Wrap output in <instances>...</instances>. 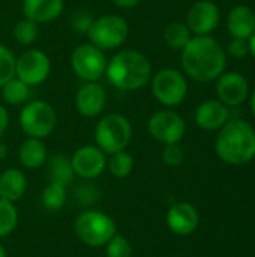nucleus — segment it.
Wrapping results in <instances>:
<instances>
[{
	"instance_id": "1",
	"label": "nucleus",
	"mask_w": 255,
	"mask_h": 257,
	"mask_svg": "<svg viewBox=\"0 0 255 257\" xmlns=\"http://www.w3.org/2000/svg\"><path fill=\"white\" fill-rule=\"evenodd\" d=\"M225 51L210 36H195L182 50L183 71L195 81L207 83L216 80L225 68Z\"/></svg>"
},
{
	"instance_id": "2",
	"label": "nucleus",
	"mask_w": 255,
	"mask_h": 257,
	"mask_svg": "<svg viewBox=\"0 0 255 257\" xmlns=\"http://www.w3.org/2000/svg\"><path fill=\"white\" fill-rule=\"evenodd\" d=\"M215 149L218 157L227 164H246L255 157V130L242 119L227 120L219 128Z\"/></svg>"
},
{
	"instance_id": "3",
	"label": "nucleus",
	"mask_w": 255,
	"mask_h": 257,
	"mask_svg": "<svg viewBox=\"0 0 255 257\" xmlns=\"http://www.w3.org/2000/svg\"><path fill=\"white\" fill-rule=\"evenodd\" d=\"M110 83L120 90H138L152 78L149 59L135 50H122L111 57L105 71Z\"/></svg>"
},
{
	"instance_id": "4",
	"label": "nucleus",
	"mask_w": 255,
	"mask_h": 257,
	"mask_svg": "<svg viewBox=\"0 0 255 257\" xmlns=\"http://www.w3.org/2000/svg\"><path fill=\"white\" fill-rule=\"evenodd\" d=\"M132 137V126L129 120L117 113L104 116L95 128L96 146L104 154H114L125 151Z\"/></svg>"
},
{
	"instance_id": "5",
	"label": "nucleus",
	"mask_w": 255,
	"mask_h": 257,
	"mask_svg": "<svg viewBox=\"0 0 255 257\" xmlns=\"http://www.w3.org/2000/svg\"><path fill=\"white\" fill-rule=\"evenodd\" d=\"M77 238L89 247H104L114 235L113 218L99 211H86L78 215L74 224Z\"/></svg>"
},
{
	"instance_id": "6",
	"label": "nucleus",
	"mask_w": 255,
	"mask_h": 257,
	"mask_svg": "<svg viewBox=\"0 0 255 257\" xmlns=\"http://www.w3.org/2000/svg\"><path fill=\"white\" fill-rule=\"evenodd\" d=\"M128 23L120 15H104L93 20L87 35L90 42L104 50L119 48L128 38Z\"/></svg>"
},
{
	"instance_id": "7",
	"label": "nucleus",
	"mask_w": 255,
	"mask_h": 257,
	"mask_svg": "<svg viewBox=\"0 0 255 257\" xmlns=\"http://www.w3.org/2000/svg\"><path fill=\"white\" fill-rule=\"evenodd\" d=\"M56 111L45 101H32L26 104L20 113V126L30 139H44L50 136L56 126Z\"/></svg>"
},
{
	"instance_id": "8",
	"label": "nucleus",
	"mask_w": 255,
	"mask_h": 257,
	"mask_svg": "<svg viewBox=\"0 0 255 257\" xmlns=\"http://www.w3.org/2000/svg\"><path fill=\"white\" fill-rule=\"evenodd\" d=\"M152 92L162 105L174 107L185 99L188 84L182 72L173 68H165L153 75Z\"/></svg>"
},
{
	"instance_id": "9",
	"label": "nucleus",
	"mask_w": 255,
	"mask_h": 257,
	"mask_svg": "<svg viewBox=\"0 0 255 257\" xmlns=\"http://www.w3.org/2000/svg\"><path fill=\"white\" fill-rule=\"evenodd\" d=\"M107 57L104 51L93 44H81L71 54L74 72L84 81H96L107 71Z\"/></svg>"
},
{
	"instance_id": "10",
	"label": "nucleus",
	"mask_w": 255,
	"mask_h": 257,
	"mask_svg": "<svg viewBox=\"0 0 255 257\" xmlns=\"http://www.w3.org/2000/svg\"><path fill=\"white\" fill-rule=\"evenodd\" d=\"M50 71L51 62L41 50H26L15 63V77L30 87L44 83L48 78Z\"/></svg>"
},
{
	"instance_id": "11",
	"label": "nucleus",
	"mask_w": 255,
	"mask_h": 257,
	"mask_svg": "<svg viewBox=\"0 0 255 257\" xmlns=\"http://www.w3.org/2000/svg\"><path fill=\"white\" fill-rule=\"evenodd\" d=\"M186 131L185 120L180 114L171 110H161L152 114L149 119V133L150 136L164 143V145H176L179 143Z\"/></svg>"
},
{
	"instance_id": "12",
	"label": "nucleus",
	"mask_w": 255,
	"mask_h": 257,
	"mask_svg": "<svg viewBox=\"0 0 255 257\" xmlns=\"http://www.w3.org/2000/svg\"><path fill=\"white\" fill-rule=\"evenodd\" d=\"M74 173L83 179H95L107 169L105 154L98 146H83L77 149L71 158Z\"/></svg>"
},
{
	"instance_id": "13",
	"label": "nucleus",
	"mask_w": 255,
	"mask_h": 257,
	"mask_svg": "<svg viewBox=\"0 0 255 257\" xmlns=\"http://www.w3.org/2000/svg\"><path fill=\"white\" fill-rule=\"evenodd\" d=\"M249 86L246 78L239 72H225L218 77L216 95L227 107H236L246 101Z\"/></svg>"
},
{
	"instance_id": "14",
	"label": "nucleus",
	"mask_w": 255,
	"mask_h": 257,
	"mask_svg": "<svg viewBox=\"0 0 255 257\" xmlns=\"http://www.w3.org/2000/svg\"><path fill=\"white\" fill-rule=\"evenodd\" d=\"M219 24V9L213 2L200 0L188 12V29L197 36H206Z\"/></svg>"
},
{
	"instance_id": "15",
	"label": "nucleus",
	"mask_w": 255,
	"mask_h": 257,
	"mask_svg": "<svg viewBox=\"0 0 255 257\" xmlns=\"http://www.w3.org/2000/svg\"><path fill=\"white\" fill-rule=\"evenodd\" d=\"M75 105L81 116L96 117L99 116L107 105L105 89L96 81H89L83 84L75 96Z\"/></svg>"
},
{
	"instance_id": "16",
	"label": "nucleus",
	"mask_w": 255,
	"mask_h": 257,
	"mask_svg": "<svg viewBox=\"0 0 255 257\" xmlns=\"http://www.w3.org/2000/svg\"><path fill=\"white\" fill-rule=\"evenodd\" d=\"M167 224L176 235L185 236L192 233L198 226V214L189 203H176L167 214Z\"/></svg>"
},
{
	"instance_id": "17",
	"label": "nucleus",
	"mask_w": 255,
	"mask_h": 257,
	"mask_svg": "<svg viewBox=\"0 0 255 257\" xmlns=\"http://www.w3.org/2000/svg\"><path fill=\"white\" fill-rule=\"evenodd\" d=\"M228 120V108L219 99H209L200 104L195 111V122L206 131L222 128Z\"/></svg>"
},
{
	"instance_id": "18",
	"label": "nucleus",
	"mask_w": 255,
	"mask_h": 257,
	"mask_svg": "<svg viewBox=\"0 0 255 257\" xmlns=\"http://www.w3.org/2000/svg\"><path fill=\"white\" fill-rule=\"evenodd\" d=\"M63 11V0H23V15L33 23H50Z\"/></svg>"
},
{
	"instance_id": "19",
	"label": "nucleus",
	"mask_w": 255,
	"mask_h": 257,
	"mask_svg": "<svg viewBox=\"0 0 255 257\" xmlns=\"http://www.w3.org/2000/svg\"><path fill=\"white\" fill-rule=\"evenodd\" d=\"M227 27L233 38L249 39L255 32V14L248 6H236L230 11Z\"/></svg>"
},
{
	"instance_id": "20",
	"label": "nucleus",
	"mask_w": 255,
	"mask_h": 257,
	"mask_svg": "<svg viewBox=\"0 0 255 257\" xmlns=\"http://www.w3.org/2000/svg\"><path fill=\"white\" fill-rule=\"evenodd\" d=\"M27 188V179L21 170L8 169L0 175V199L8 202H18Z\"/></svg>"
},
{
	"instance_id": "21",
	"label": "nucleus",
	"mask_w": 255,
	"mask_h": 257,
	"mask_svg": "<svg viewBox=\"0 0 255 257\" xmlns=\"http://www.w3.org/2000/svg\"><path fill=\"white\" fill-rule=\"evenodd\" d=\"M20 163L26 169H38L47 163L48 151L41 139H29L21 143L18 151Z\"/></svg>"
},
{
	"instance_id": "22",
	"label": "nucleus",
	"mask_w": 255,
	"mask_h": 257,
	"mask_svg": "<svg viewBox=\"0 0 255 257\" xmlns=\"http://www.w3.org/2000/svg\"><path fill=\"white\" fill-rule=\"evenodd\" d=\"M47 175L50 182L53 184H59L63 187L71 185L72 179H74V169L71 164V158H68L66 155H53L50 158V161L47 163Z\"/></svg>"
},
{
	"instance_id": "23",
	"label": "nucleus",
	"mask_w": 255,
	"mask_h": 257,
	"mask_svg": "<svg viewBox=\"0 0 255 257\" xmlns=\"http://www.w3.org/2000/svg\"><path fill=\"white\" fill-rule=\"evenodd\" d=\"M0 89H2L3 99L11 105H18V104L26 102L30 95V86H27L17 77L11 78Z\"/></svg>"
},
{
	"instance_id": "24",
	"label": "nucleus",
	"mask_w": 255,
	"mask_h": 257,
	"mask_svg": "<svg viewBox=\"0 0 255 257\" xmlns=\"http://www.w3.org/2000/svg\"><path fill=\"white\" fill-rule=\"evenodd\" d=\"M164 41L173 50H183L185 45L191 41V30L186 24L170 23L164 30Z\"/></svg>"
},
{
	"instance_id": "25",
	"label": "nucleus",
	"mask_w": 255,
	"mask_h": 257,
	"mask_svg": "<svg viewBox=\"0 0 255 257\" xmlns=\"http://www.w3.org/2000/svg\"><path fill=\"white\" fill-rule=\"evenodd\" d=\"M107 166L114 178L123 179L131 175L134 169V158L128 152L119 151V152L110 154V160L107 161Z\"/></svg>"
},
{
	"instance_id": "26",
	"label": "nucleus",
	"mask_w": 255,
	"mask_h": 257,
	"mask_svg": "<svg viewBox=\"0 0 255 257\" xmlns=\"http://www.w3.org/2000/svg\"><path fill=\"white\" fill-rule=\"evenodd\" d=\"M68 199L66 187L50 182L42 191V205L48 211H59Z\"/></svg>"
},
{
	"instance_id": "27",
	"label": "nucleus",
	"mask_w": 255,
	"mask_h": 257,
	"mask_svg": "<svg viewBox=\"0 0 255 257\" xmlns=\"http://www.w3.org/2000/svg\"><path fill=\"white\" fill-rule=\"evenodd\" d=\"M18 223V212L12 202L0 199V238L14 232Z\"/></svg>"
},
{
	"instance_id": "28",
	"label": "nucleus",
	"mask_w": 255,
	"mask_h": 257,
	"mask_svg": "<svg viewBox=\"0 0 255 257\" xmlns=\"http://www.w3.org/2000/svg\"><path fill=\"white\" fill-rule=\"evenodd\" d=\"M14 39L21 44V45H30L32 42L36 41L38 38V24L27 20V18H23L20 20L15 27H14Z\"/></svg>"
},
{
	"instance_id": "29",
	"label": "nucleus",
	"mask_w": 255,
	"mask_h": 257,
	"mask_svg": "<svg viewBox=\"0 0 255 257\" xmlns=\"http://www.w3.org/2000/svg\"><path fill=\"white\" fill-rule=\"evenodd\" d=\"M15 63L17 57L14 53L8 47L0 45V87L15 77Z\"/></svg>"
},
{
	"instance_id": "30",
	"label": "nucleus",
	"mask_w": 255,
	"mask_h": 257,
	"mask_svg": "<svg viewBox=\"0 0 255 257\" xmlns=\"http://www.w3.org/2000/svg\"><path fill=\"white\" fill-rule=\"evenodd\" d=\"M107 257H132V247L129 241L122 235H114L105 245Z\"/></svg>"
},
{
	"instance_id": "31",
	"label": "nucleus",
	"mask_w": 255,
	"mask_h": 257,
	"mask_svg": "<svg viewBox=\"0 0 255 257\" xmlns=\"http://www.w3.org/2000/svg\"><path fill=\"white\" fill-rule=\"evenodd\" d=\"M93 17L87 12V11H78L77 14L72 15L71 18V26L75 32L78 33H87L92 23H93Z\"/></svg>"
},
{
	"instance_id": "32",
	"label": "nucleus",
	"mask_w": 255,
	"mask_h": 257,
	"mask_svg": "<svg viewBox=\"0 0 255 257\" xmlns=\"http://www.w3.org/2000/svg\"><path fill=\"white\" fill-rule=\"evenodd\" d=\"M162 160L167 166H179L183 161V151L182 148L176 143V145H167L165 149L162 151Z\"/></svg>"
},
{
	"instance_id": "33",
	"label": "nucleus",
	"mask_w": 255,
	"mask_h": 257,
	"mask_svg": "<svg viewBox=\"0 0 255 257\" xmlns=\"http://www.w3.org/2000/svg\"><path fill=\"white\" fill-rule=\"evenodd\" d=\"M228 51L233 57L243 59L249 53V45L248 39H240V38H233V41L228 44Z\"/></svg>"
},
{
	"instance_id": "34",
	"label": "nucleus",
	"mask_w": 255,
	"mask_h": 257,
	"mask_svg": "<svg viewBox=\"0 0 255 257\" xmlns=\"http://www.w3.org/2000/svg\"><path fill=\"white\" fill-rule=\"evenodd\" d=\"M77 197L81 203H93L96 200V190L92 184H83L77 188Z\"/></svg>"
},
{
	"instance_id": "35",
	"label": "nucleus",
	"mask_w": 255,
	"mask_h": 257,
	"mask_svg": "<svg viewBox=\"0 0 255 257\" xmlns=\"http://www.w3.org/2000/svg\"><path fill=\"white\" fill-rule=\"evenodd\" d=\"M8 123H9L8 111L0 105V139H2V136L5 134V131H6V128H8Z\"/></svg>"
},
{
	"instance_id": "36",
	"label": "nucleus",
	"mask_w": 255,
	"mask_h": 257,
	"mask_svg": "<svg viewBox=\"0 0 255 257\" xmlns=\"http://www.w3.org/2000/svg\"><path fill=\"white\" fill-rule=\"evenodd\" d=\"M116 6L119 8H134L137 6L141 0H111Z\"/></svg>"
},
{
	"instance_id": "37",
	"label": "nucleus",
	"mask_w": 255,
	"mask_h": 257,
	"mask_svg": "<svg viewBox=\"0 0 255 257\" xmlns=\"http://www.w3.org/2000/svg\"><path fill=\"white\" fill-rule=\"evenodd\" d=\"M248 45H249V53L252 54L255 57V32H254V35L249 38V41H248Z\"/></svg>"
},
{
	"instance_id": "38",
	"label": "nucleus",
	"mask_w": 255,
	"mask_h": 257,
	"mask_svg": "<svg viewBox=\"0 0 255 257\" xmlns=\"http://www.w3.org/2000/svg\"><path fill=\"white\" fill-rule=\"evenodd\" d=\"M6 155H8V148H6V145H5V143H2V142H0V160L6 158Z\"/></svg>"
},
{
	"instance_id": "39",
	"label": "nucleus",
	"mask_w": 255,
	"mask_h": 257,
	"mask_svg": "<svg viewBox=\"0 0 255 257\" xmlns=\"http://www.w3.org/2000/svg\"><path fill=\"white\" fill-rule=\"evenodd\" d=\"M251 110H252V113H254L255 116V90L252 92V96H251Z\"/></svg>"
},
{
	"instance_id": "40",
	"label": "nucleus",
	"mask_w": 255,
	"mask_h": 257,
	"mask_svg": "<svg viewBox=\"0 0 255 257\" xmlns=\"http://www.w3.org/2000/svg\"><path fill=\"white\" fill-rule=\"evenodd\" d=\"M0 257H6V251H5V248L2 247V244H0Z\"/></svg>"
}]
</instances>
